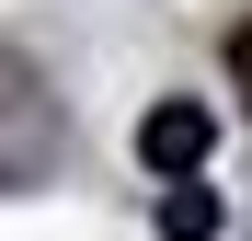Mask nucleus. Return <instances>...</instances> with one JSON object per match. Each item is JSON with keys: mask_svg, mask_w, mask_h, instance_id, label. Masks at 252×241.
I'll return each instance as SVG.
<instances>
[{"mask_svg": "<svg viewBox=\"0 0 252 241\" xmlns=\"http://www.w3.org/2000/svg\"><path fill=\"white\" fill-rule=\"evenodd\" d=\"M206 149H218V115H206V103H149L138 161H149L160 184H195V172H206Z\"/></svg>", "mask_w": 252, "mask_h": 241, "instance_id": "1", "label": "nucleus"}, {"mask_svg": "<svg viewBox=\"0 0 252 241\" xmlns=\"http://www.w3.org/2000/svg\"><path fill=\"white\" fill-rule=\"evenodd\" d=\"M160 230H172V241H218V195H206V184H172V195H160Z\"/></svg>", "mask_w": 252, "mask_h": 241, "instance_id": "2", "label": "nucleus"}, {"mask_svg": "<svg viewBox=\"0 0 252 241\" xmlns=\"http://www.w3.org/2000/svg\"><path fill=\"white\" fill-rule=\"evenodd\" d=\"M229 80H241V115H252V23L229 34Z\"/></svg>", "mask_w": 252, "mask_h": 241, "instance_id": "3", "label": "nucleus"}]
</instances>
